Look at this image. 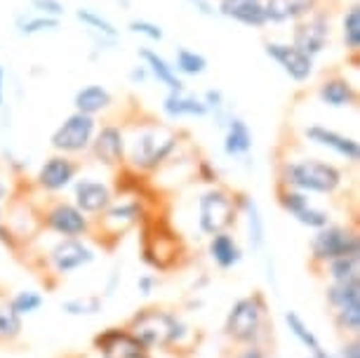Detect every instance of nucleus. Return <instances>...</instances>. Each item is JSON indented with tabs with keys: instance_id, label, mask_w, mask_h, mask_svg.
<instances>
[{
	"instance_id": "nucleus-9",
	"label": "nucleus",
	"mask_w": 360,
	"mask_h": 358,
	"mask_svg": "<svg viewBox=\"0 0 360 358\" xmlns=\"http://www.w3.org/2000/svg\"><path fill=\"white\" fill-rule=\"evenodd\" d=\"M330 43H332V22H330L328 12H323L318 8L311 12V15L295 22V29H292V45L299 47L304 55L316 59L318 55H323V52L328 50Z\"/></svg>"
},
{
	"instance_id": "nucleus-2",
	"label": "nucleus",
	"mask_w": 360,
	"mask_h": 358,
	"mask_svg": "<svg viewBox=\"0 0 360 358\" xmlns=\"http://www.w3.org/2000/svg\"><path fill=\"white\" fill-rule=\"evenodd\" d=\"M179 134L165 125H144L125 139V165L141 174L155 172L172 158Z\"/></svg>"
},
{
	"instance_id": "nucleus-45",
	"label": "nucleus",
	"mask_w": 360,
	"mask_h": 358,
	"mask_svg": "<svg viewBox=\"0 0 360 358\" xmlns=\"http://www.w3.org/2000/svg\"><path fill=\"white\" fill-rule=\"evenodd\" d=\"M337 358H360V340L356 337H346L342 349H339Z\"/></svg>"
},
{
	"instance_id": "nucleus-16",
	"label": "nucleus",
	"mask_w": 360,
	"mask_h": 358,
	"mask_svg": "<svg viewBox=\"0 0 360 358\" xmlns=\"http://www.w3.org/2000/svg\"><path fill=\"white\" fill-rule=\"evenodd\" d=\"M78 172H80L78 160H73L71 156H64V153H52V156L40 165V170L36 174V184L38 188H43L45 193H59L73 186V179L78 177Z\"/></svg>"
},
{
	"instance_id": "nucleus-24",
	"label": "nucleus",
	"mask_w": 360,
	"mask_h": 358,
	"mask_svg": "<svg viewBox=\"0 0 360 358\" xmlns=\"http://www.w3.org/2000/svg\"><path fill=\"white\" fill-rule=\"evenodd\" d=\"M236 200L238 212L245 217L250 248H252V252H262V248L266 245V222L262 217L259 205H257V200L250 193H236Z\"/></svg>"
},
{
	"instance_id": "nucleus-37",
	"label": "nucleus",
	"mask_w": 360,
	"mask_h": 358,
	"mask_svg": "<svg viewBox=\"0 0 360 358\" xmlns=\"http://www.w3.org/2000/svg\"><path fill=\"white\" fill-rule=\"evenodd\" d=\"M43 304H45V297L40 295L38 290H17V293L8 300V307L17 316H22V319H24V316L36 314Z\"/></svg>"
},
{
	"instance_id": "nucleus-20",
	"label": "nucleus",
	"mask_w": 360,
	"mask_h": 358,
	"mask_svg": "<svg viewBox=\"0 0 360 358\" xmlns=\"http://www.w3.org/2000/svg\"><path fill=\"white\" fill-rule=\"evenodd\" d=\"M217 12L233 19L238 24L248 26V29H264V26H269V17L262 0H219Z\"/></svg>"
},
{
	"instance_id": "nucleus-1",
	"label": "nucleus",
	"mask_w": 360,
	"mask_h": 358,
	"mask_svg": "<svg viewBox=\"0 0 360 358\" xmlns=\"http://www.w3.org/2000/svg\"><path fill=\"white\" fill-rule=\"evenodd\" d=\"M125 328L144 344L148 351H174L181 347L191 335V328L179 319L174 312L165 307H141L137 309Z\"/></svg>"
},
{
	"instance_id": "nucleus-25",
	"label": "nucleus",
	"mask_w": 360,
	"mask_h": 358,
	"mask_svg": "<svg viewBox=\"0 0 360 358\" xmlns=\"http://www.w3.org/2000/svg\"><path fill=\"white\" fill-rule=\"evenodd\" d=\"M162 116L169 120H181V118H202L207 116V106L202 104L200 97L195 94L179 90V92H167L165 99L160 104Z\"/></svg>"
},
{
	"instance_id": "nucleus-13",
	"label": "nucleus",
	"mask_w": 360,
	"mask_h": 358,
	"mask_svg": "<svg viewBox=\"0 0 360 358\" xmlns=\"http://www.w3.org/2000/svg\"><path fill=\"white\" fill-rule=\"evenodd\" d=\"M97 260V252L87 245L83 238H62L57 241L47 252L45 264L54 276H71Z\"/></svg>"
},
{
	"instance_id": "nucleus-39",
	"label": "nucleus",
	"mask_w": 360,
	"mask_h": 358,
	"mask_svg": "<svg viewBox=\"0 0 360 358\" xmlns=\"http://www.w3.org/2000/svg\"><path fill=\"white\" fill-rule=\"evenodd\" d=\"M127 29L132 33H137V36H144L146 40H151V43H160V40L165 38V31H162L158 24L148 22V19H132Z\"/></svg>"
},
{
	"instance_id": "nucleus-47",
	"label": "nucleus",
	"mask_w": 360,
	"mask_h": 358,
	"mask_svg": "<svg viewBox=\"0 0 360 358\" xmlns=\"http://www.w3.org/2000/svg\"><path fill=\"white\" fill-rule=\"evenodd\" d=\"M148 78V71H146V66L141 64V66H134V69L130 71V80L134 85H139V83H144V80Z\"/></svg>"
},
{
	"instance_id": "nucleus-30",
	"label": "nucleus",
	"mask_w": 360,
	"mask_h": 358,
	"mask_svg": "<svg viewBox=\"0 0 360 358\" xmlns=\"http://www.w3.org/2000/svg\"><path fill=\"white\" fill-rule=\"evenodd\" d=\"M76 19L80 24L85 26L87 31L92 33V38L97 40L99 45H115L118 43V29L113 26L111 19H106L104 15H99L97 10H92V8H78L76 10Z\"/></svg>"
},
{
	"instance_id": "nucleus-31",
	"label": "nucleus",
	"mask_w": 360,
	"mask_h": 358,
	"mask_svg": "<svg viewBox=\"0 0 360 358\" xmlns=\"http://www.w3.org/2000/svg\"><path fill=\"white\" fill-rule=\"evenodd\" d=\"M325 302H328L330 312L360 307V281L328 283L325 286Z\"/></svg>"
},
{
	"instance_id": "nucleus-22",
	"label": "nucleus",
	"mask_w": 360,
	"mask_h": 358,
	"mask_svg": "<svg viewBox=\"0 0 360 358\" xmlns=\"http://www.w3.org/2000/svg\"><path fill=\"white\" fill-rule=\"evenodd\" d=\"M318 99L330 109H353L358 104V90L346 76H330L318 85Z\"/></svg>"
},
{
	"instance_id": "nucleus-5",
	"label": "nucleus",
	"mask_w": 360,
	"mask_h": 358,
	"mask_svg": "<svg viewBox=\"0 0 360 358\" xmlns=\"http://www.w3.org/2000/svg\"><path fill=\"white\" fill-rule=\"evenodd\" d=\"M278 181L290 188H297L302 193H321L332 196L344 184V172L337 165L321 158H299L285 160L281 165Z\"/></svg>"
},
{
	"instance_id": "nucleus-44",
	"label": "nucleus",
	"mask_w": 360,
	"mask_h": 358,
	"mask_svg": "<svg viewBox=\"0 0 360 358\" xmlns=\"http://www.w3.org/2000/svg\"><path fill=\"white\" fill-rule=\"evenodd\" d=\"M155 288H158V276H155V274H141L137 279V290H139L141 297L153 295Z\"/></svg>"
},
{
	"instance_id": "nucleus-28",
	"label": "nucleus",
	"mask_w": 360,
	"mask_h": 358,
	"mask_svg": "<svg viewBox=\"0 0 360 358\" xmlns=\"http://www.w3.org/2000/svg\"><path fill=\"white\" fill-rule=\"evenodd\" d=\"M111 104H113V94L99 83L80 87V90L73 94V111L85 113V116L97 118V113H104L106 109H111Z\"/></svg>"
},
{
	"instance_id": "nucleus-23",
	"label": "nucleus",
	"mask_w": 360,
	"mask_h": 358,
	"mask_svg": "<svg viewBox=\"0 0 360 358\" xmlns=\"http://www.w3.org/2000/svg\"><path fill=\"white\" fill-rule=\"evenodd\" d=\"M207 255L219 271H231V269H236L243 262V248L231 231H219L210 236Z\"/></svg>"
},
{
	"instance_id": "nucleus-48",
	"label": "nucleus",
	"mask_w": 360,
	"mask_h": 358,
	"mask_svg": "<svg viewBox=\"0 0 360 358\" xmlns=\"http://www.w3.org/2000/svg\"><path fill=\"white\" fill-rule=\"evenodd\" d=\"M5 104V71L3 66H0V106Z\"/></svg>"
},
{
	"instance_id": "nucleus-14",
	"label": "nucleus",
	"mask_w": 360,
	"mask_h": 358,
	"mask_svg": "<svg viewBox=\"0 0 360 358\" xmlns=\"http://www.w3.org/2000/svg\"><path fill=\"white\" fill-rule=\"evenodd\" d=\"M264 52L271 62L281 66V71L295 83H309L316 71V59L304 55L299 47L292 43H281V40H266L264 43Z\"/></svg>"
},
{
	"instance_id": "nucleus-41",
	"label": "nucleus",
	"mask_w": 360,
	"mask_h": 358,
	"mask_svg": "<svg viewBox=\"0 0 360 358\" xmlns=\"http://www.w3.org/2000/svg\"><path fill=\"white\" fill-rule=\"evenodd\" d=\"M31 8L38 12V15H47V17H57L62 19L66 15V8L62 0H31Z\"/></svg>"
},
{
	"instance_id": "nucleus-27",
	"label": "nucleus",
	"mask_w": 360,
	"mask_h": 358,
	"mask_svg": "<svg viewBox=\"0 0 360 358\" xmlns=\"http://www.w3.org/2000/svg\"><path fill=\"white\" fill-rule=\"evenodd\" d=\"M139 59L144 62L148 76L158 80L160 85L167 87V92H179V90H186L184 80H181L179 73L174 71V66L167 62L165 57H160L158 52L151 50V47H139Z\"/></svg>"
},
{
	"instance_id": "nucleus-33",
	"label": "nucleus",
	"mask_w": 360,
	"mask_h": 358,
	"mask_svg": "<svg viewBox=\"0 0 360 358\" xmlns=\"http://www.w3.org/2000/svg\"><path fill=\"white\" fill-rule=\"evenodd\" d=\"M174 71L179 73V76H202V73L207 71V59L205 55H200V52L191 50V47L186 45H179L174 52Z\"/></svg>"
},
{
	"instance_id": "nucleus-36",
	"label": "nucleus",
	"mask_w": 360,
	"mask_h": 358,
	"mask_svg": "<svg viewBox=\"0 0 360 358\" xmlns=\"http://www.w3.org/2000/svg\"><path fill=\"white\" fill-rule=\"evenodd\" d=\"M62 19L57 17H47V15H19L17 17V29L22 36H38V33L47 31H59Z\"/></svg>"
},
{
	"instance_id": "nucleus-10",
	"label": "nucleus",
	"mask_w": 360,
	"mask_h": 358,
	"mask_svg": "<svg viewBox=\"0 0 360 358\" xmlns=\"http://www.w3.org/2000/svg\"><path fill=\"white\" fill-rule=\"evenodd\" d=\"M43 226L62 238H83L92 234V217H87L69 200H54L45 207Z\"/></svg>"
},
{
	"instance_id": "nucleus-49",
	"label": "nucleus",
	"mask_w": 360,
	"mask_h": 358,
	"mask_svg": "<svg viewBox=\"0 0 360 358\" xmlns=\"http://www.w3.org/2000/svg\"><path fill=\"white\" fill-rule=\"evenodd\" d=\"M330 358H335V356H330Z\"/></svg>"
},
{
	"instance_id": "nucleus-18",
	"label": "nucleus",
	"mask_w": 360,
	"mask_h": 358,
	"mask_svg": "<svg viewBox=\"0 0 360 358\" xmlns=\"http://www.w3.org/2000/svg\"><path fill=\"white\" fill-rule=\"evenodd\" d=\"M304 137H307L311 144L328 148V151L337 153L339 158L349 160V163H358V160H360L358 139L346 137V134L332 130V127H325V125H318V123L307 125V127H304Z\"/></svg>"
},
{
	"instance_id": "nucleus-3",
	"label": "nucleus",
	"mask_w": 360,
	"mask_h": 358,
	"mask_svg": "<svg viewBox=\"0 0 360 358\" xmlns=\"http://www.w3.org/2000/svg\"><path fill=\"white\" fill-rule=\"evenodd\" d=\"M139 252L144 264L160 274H167L172 269L179 267V257L184 252L181 248V238L179 234L169 226V222L160 215H148V210L141 215L139 219Z\"/></svg>"
},
{
	"instance_id": "nucleus-35",
	"label": "nucleus",
	"mask_w": 360,
	"mask_h": 358,
	"mask_svg": "<svg viewBox=\"0 0 360 358\" xmlns=\"http://www.w3.org/2000/svg\"><path fill=\"white\" fill-rule=\"evenodd\" d=\"M342 38L346 55L349 52H360V5L353 3L346 8L342 17Z\"/></svg>"
},
{
	"instance_id": "nucleus-34",
	"label": "nucleus",
	"mask_w": 360,
	"mask_h": 358,
	"mask_svg": "<svg viewBox=\"0 0 360 358\" xmlns=\"http://www.w3.org/2000/svg\"><path fill=\"white\" fill-rule=\"evenodd\" d=\"M104 309V297L101 295H78L71 300L62 302V312L73 319H87V316H97Z\"/></svg>"
},
{
	"instance_id": "nucleus-11",
	"label": "nucleus",
	"mask_w": 360,
	"mask_h": 358,
	"mask_svg": "<svg viewBox=\"0 0 360 358\" xmlns=\"http://www.w3.org/2000/svg\"><path fill=\"white\" fill-rule=\"evenodd\" d=\"M92 349L101 358H153V351H148L125 326H111L97 333L92 337Z\"/></svg>"
},
{
	"instance_id": "nucleus-15",
	"label": "nucleus",
	"mask_w": 360,
	"mask_h": 358,
	"mask_svg": "<svg viewBox=\"0 0 360 358\" xmlns=\"http://www.w3.org/2000/svg\"><path fill=\"white\" fill-rule=\"evenodd\" d=\"M146 212V205L139 198H132V196H125L123 200H113L111 205L106 207L104 212L99 215V226L104 236L101 238H123L125 231H130L132 226L139 224L141 215Z\"/></svg>"
},
{
	"instance_id": "nucleus-43",
	"label": "nucleus",
	"mask_w": 360,
	"mask_h": 358,
	"mask_svg": "<svg viewBox=\"0 0 360 358\" xmlns=\"http://www.w3.org/2000/svg\"><path fill=\"white\" fill-rule=\"evenodd\" d=\"M233 358H269V351L259 342H257V344H243V347L236 351Z\"/></svg>"
},
{
	"instance_id": "nucleus-29",
	"label": "nucleus",
	"mask_w": 360,
	"mask_h": 358,
	"mask_svg": "<svg viewBox=\"0 0 360 358\" xmlns=\"http://www.w3.org/2000/svg\"><path fill=\"white\" fill-rule=\"evenodd\" d=\"M283 319H285V326H288V330L295 335V340L302 344L304 351H307V358H330L328 351L323 349L321 340H318V335L311 330L309 323L304 321L297 312H292V309H290V312L283 314Z\"/></svg>"
},
{
	"instance_id": "nucleus-40",
	"label": "nucleus",
	"mask_w": 360,
	"mask_h": 358,
	"mask_svg": "<svg viewBox=\"0 0 360 358\" xmlns=\"http://www.w3.org/2000/svg\"><path fill=\"white\" fill-rule=\"evenodd\" d=\"M202 104L207 106V113H214V116H221L226 111V99H224V92L219 87H210V90L202 92Z\"/></svg>"
},
{
	"instance_id": "nucleus-7",
	"label": "nucleus",
	"mask_w": 360,
	"mask_h": 358,
	"mask_svg": "<svg viewBox=\"0 0 360 358\" xmlns=\"http://www.w3.org/2000/svg\"><path fill=\"white\" fill-rule=\"evenodd\" d=\"M236 193H229L221 186H210L198 198V229L200 234L214 236L219 231H231L238 219Z\"/></svg>"
},
{
	"instance_id": "nucleus-12",
	"label": "nucleus",
	"mask_w": 360,
	"mask_h": 358,
	"mask_svg": "<svg viewBox=\"0 0 360 358\" xmlns=\"http://www.w3.org/2000/svg\"><path fill=\"white\" fill-rule=\"evenodd\" d=\"M276 200H278V205H281V210L288 212L297 224L314 229V231L330 224V212L316 207L314 203H311L309 193H302V191H297V188H290V186H285L278 181L276 184Z\"/></svg>"
},
{
	"instance_id": "nucleus-8",
	"label": "nucleus",
	"mask_w": 360,
	"mask_h": 358,
	"mask_svg": "<svg viewBox=\"0 0 360 358\" xmlns=\"http://www.w3.org/2000/svg\"><path fill=\"white\" fill-rule=\"evenodd\" d=\"M97 118L85 116V113L73 111L59 123L57 130L52 132L50 146L54 153H64V156H78V153L90 151L94 132H97Z\"/></svg>"
},
{
	"instance_id": "nucleus-17",
	"label": "nucleus",
	"mask_w": 360,
	"mask_h": 358,
	"mask_svg": "<svg viewBox=\"0 0 360 358\" xmlns=\"http://www.w3.org/2000/svg\"><path fill=\"white\" fill-rule=\"evenodd\" d=\"M125 132L120 125L104 123L97 127L92 139V156L99 165L104 167H123L125 165Z\"/></svg>"
},
{
	"instance_id": "nucleus-42",
	"label": "nucleus",
	"mask_w": 360,
	"mask_h": 358,
	"mask_svg": "<svg viewBox=\"0 0 360 358\" xmlns=\"http://www.w3.org/2000/svg\"><path fill=\"white\" fill-rule=\"evenodd\" d=\"M195 177H198L200 181H205V184H210V186L219 184V170H217L207 158H200L198 163H195Z\"/></svg>"
},
{
	"instance_id": "nucleus-21",
	"label": "nucleus",
	"mask_w": 360,
	"mask_h": 358,
	"mask_svg": "<svg viewBox=\"0 0 360 358\" xmlns=\"http://www.w3.org/2000/svg\"><path fill=\"white\" fill-rule=\"evenodd\" d=\"M252 144H255V134L250 130L248 120L231 113L226 125H224V153L229 158L245 160L250 156V151H252Z\"/></svg>"
},
{
	"instance_id": "nucleus-46",
	"label": "nucleus",
	"mask_w": 360,
	"mask_h": 358,
	"mask_svg": "<svg viewBox=\"0 0 360 358\" xmlns=\"http://www.w3.org/2000/svg\"><path fill=\"white\" fill-rule=\"evenodd\" d=\"M186 3L191 5V8H193L195 12H200L202 17H214V15H217L212 0H186Z\"/></svg>"
},
{
	"instance_id": "nucleus-38",
	"label": "nucleus",
	"mask_w": 360,
	"mask_h": 358,
	"mask_svg": "<svg viewBox=\"0 0 360 358\" xmlns=\"http://www.w3.org/2000/svg\"><path fill=\"white\" fill-rule=\"evenodd\" d=\"M24 333V319L17 316L10 307L0 309V342L12 344L17 342Z\"/></svg>"
},
{
	"instance_id": "nucleus-26",
	"label": "nucleus",
	"mask_w": 360,
	"mask_h": 358,
	"mask_svg": "<svg viewBox=\"0 0 360 358\" xmlns=\"http://www.w3.org/2000/svg\"><path fill=\"white\" fill-rule=\"evenodd\" d=\"M269 24H295L297 19L321 8V0H262Z\"/></svg>"
},
{
	"instance_id": "nucleus-32",
	"label": "nucleus",
	"mask_w": 360,
	"mask_h": 358,
	"mask_svg": "<svg viewBox=\"0 0 360 358\" xmlns=\"http://www.w3.org/2000/svg\"><path fill=\"white\" fill-rule=\"evenodd\" d=\"M323 271L330 283L360 281V255H344V257L332 260L323 267Z\"/></svg>"
},
{
	"instance_id": "nucleus-6",
	"label": "nucleus",
	"mask_w": 360,
	"mask_h": 358,
	"mask_svg": "<svg viewBox=\"0 0 360 358\" xmlns=\"http://www.w3.org/2000/svg\"><path fill=\"white\" fill-rule=\"evenodd\" d=\"M344 255H360V238L356 226L330 224L318 229L309 243V264L316 271H323L328 262L344 257Z\"/></svg>"
},
{
	"instance_id": "nucleus-19",
	"label": "nucleus",
	"mask_w": 360,
	"mask_h": 358,
	"mask_svg": "<svg viewBox=\"0 0 360 358\" xmlns=\"http://www.w3.org/2000/svg\"><path fill=\"white\" fill-rule=\"evenodd\" d=\"M113 203V191L108 184L97 179H78L73 181V205L87 217H99Z\"/></svg>"
},
{
	"instance_id": "nucleus-4",
	"label": "nucleus",
	"mask_w": 360,
	"mask_h": 358,
	"mask_svg": "<svg viewBox=\"0 0 360 358\" xmlns=\"http://www.w3.org/2000/svg\"><path fill=\"white\" fill-rule=\"evenodd\" d=\"M269 328V300L262 290H255L252 295H245L233 302L224 319V337L231 344H264V335Z\"/></svg>"
}]
</instances>
